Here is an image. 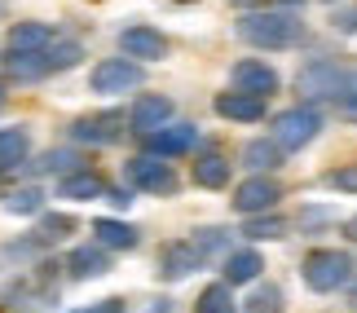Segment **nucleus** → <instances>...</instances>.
Here are the masks:
<instances>
[{"mask_svg":"<svg viewBox=\"0 0 357 313\" xmlns=\"http://www.w3.org/2000/svg\"><path fill=\"white\" fill-rule=\"evenodd\" d=\"M234 31L256 49H291L305 40V22H300L296 9H256V13H243Z\"/></svg>","mask_w":357,"mask_h":313,"instance_id":"f257e3e1","label":"nucleus"},{"mask_svg":"<svg viewBox=\"0 0 357 313\" xmlns=\"http://www.w3.org/2000/svg\"><path fill=\"white\" fill-rule=\"evenodd\" d=\"M300 274H305V287L309 291H340L353 282V256L349 252H335V247H318L305 256V265H300Z\"/></svg>","mask_w":357,"mask_h":313,"instance_id":"f03ea898","label":"nucleus"},{"mask_svg":"<svg viewBox=\"0 0 357 313\" xmlns=\"http://www.w3.org/2000/svg\"><path fill=\"white\" fill-rule=\"evenodd\" d=\"M322 132V115L313 106H291V111L273 115V142L282 151H305V146Z\"/></svg>","mask_w":357,"mask_h":313,"instance_id":"7ed1b4c3","label":"nucleus"},{"mask_svg":"<svg viewBox=\"0 0 357 313\" xmlns=\"http://www.w3.org/2000/svg\"><path fill=\"white\" fill-rule=\"evenodd\" d=\"M89 84H93V93H102V98H115V93L142 89L146 84V71H142V62H137V58H106V62L93 66Z\"/></svg>","mask_w":357,"mask_h":313,"instance_id":"20e7f679","label":"nucleus"},{"mask_svg":"<svg viewBox=\"0 0 357 313\" xmlns=\"http://www.w3.org/2000/svg\"><path fill=\"white\" fill-rule=\"evenodd\" d=\"M128 181L137 190H146V194H163V199L181 190L172 163H163V155H137V159H128Z\"/></svg>","mask_w":357,"mask_h":313,"instance_id":"39448f33","label":"nucleus"},{"mask_svg":"<svg viewBox=\"0 0 357 313\" xmlns=\"http://www.w3.org/2000/svg\"><path fill=\"white\" fill-rule=\"evenodd\" d=\"M344 75L349 71H340L335 62H326V58H318V62H309L305 71L296 75V89H300V98H309V102H322V98H340V89H344Z\"/></svg>","mask_w":357,"mask_h":313,"instance_id":"423d86ee","label":"nucleus"},{"mask_svg":"<svg viewBox=\"0 0 357 313\" xmlns=\"http://www.w3.org/2000/svg\"><path fill=\"white\" fill-rule=\"evenodd\" d=\"M278 199H282V185L273 181V176L256 172V176H247V181L234 190V212L260 216V212H273V203H278Z\"/></svg>","mask_w":357,"mask_h":313,"instance_id":"0eeeda50","label":"nucleus"},{"mask_svg":"<svg viewBox=\"0 0 357 313\" xmlns=\"http://www.w3.org/2000/svg\"><path fill=\"white\" fill-rule=\"evenodd\" d=\"M71 137L75 142H89V146H115L123 137V115L119 111H98V115H84L71 124Z\"/></svg>","mask_w":357,"mask_h":313,"instance_id":"6e6552de","label":"nucleus"},{"mask_svg":"<svg viewBox=\"0 0 357 313\" xmlns=\"http://www.w3.org/2000/svg\"><path fill=\"white\" fill-rule=\"evenodd\" d=\"M172 98H163V93H146V98H137L132 102V111H128V128L132 132H155V128H163V124H172Z\"/></svg>","mask_w":357,"mask_h":313,"instance_id":"1a4fd4ad","label":"nucleus"},{"mask_svg":"<svg viewBox=\"0 0 357 313\" xmlns=\"http://www.w3.org/2000/svg\"><path fill=\"white\" fill-rule=\"evenodd\" d=\"M119 53L137 62H159L168 53V40H163L155 26H123L119 31Z\"/></svg>","mask_w":357,"mask_h":313,"instance_id":"9d476101","label":"nucleus"},{"mask_svg":"<svg viewBox=\"0 0 357 313\" xmlns=\"http://www.w3.org/2000/svg\"><path fill=\"white\" fill-rule=\"evenodd\" d=\"M265 102L269 98H260V93H243V89H234V93H216V115L221 119H234V124H256V119H265Z\"/></svg>","mask_w":357,"mask_h":313,"instance_id":"9b49d317","label":"nucleus"},{"mask_svg":"<svg viewBox=\"0 0 357 313\" xmlns=\"http://www.w3.org/2000/svg\"><path fill=\"white\" fill-rule=\"evenodd\" d=\"M146 146H150V155H185V151H195L199 146V124H163L155 132H146Z\"/></svg>","mask_w":357,"mask_h":313,"instance_id":"f8f14e48","label":"nucleus"},{"mask_svg":"<svg viewBox=\"0 0 357 313\" xmlns=\"http://www.w3.org/2000/svg\"><path fill=\"white\" fill-rule=\"evenodd\" d=\"M229 79H234V89H243V93H260V98L278 93V71H273L269 62H260V58H243V62H234Z\"/></svg>","mask_w":357,"mask_h":313,"instance_id":"ddd939ff","label":"nucleus"},{"mask_svg":"<svg viewBox=\"0 0 357 313\" xmlns=\"http://www.w3.org/2000/svg\"><path fill=\"white\" fill-rule=\"evenodd\" d=\"M199 265H203V256H199L195 243H168V247L159 252V278H168V282L190 278Z\"/></svg>","mask_w":357,"mask_h":313,"instance_id":"4468645a","label":"nucleus"},{"mask_svg":"<svg viewBox=\"0 0 357 313\" xmlns=\"http://www.w3.org/2000/svg\"><path fill=\"white\" fill-rule=\"evenodd\" d=\"M66 269H71L75 278L111 274V247H102V243H79V247H71V256H66Z\"/></svg>","mask_w":357,"mask_h":313,"instance_id":"2eb2a0df","label":"nucleus"},{"mask_svg":"<svg viewBox=\"0 0 357 313\" xmlns=\"http://www.w3.org/2000/svg\"><path fill=\"white\" fill-rule=\"evenodd\" d=\"M5 49H18V53H49V49H53L49 22H13L9 36H5Z\"/></svg>","mask_w":357,"mask_h":313,"instance_id":"dca6fc26","label":"nucleus"},{"mask_svg":"<svg viewBox=\"0 0 357 313\" xmlns=\"http://www.w3.org/2000/svg\"><path fill=\"white\" fill-rule=\"evenodd\" d=\"M93 234H98V243H102V247H111V252H132L137 243H142L137 225L115 221V216H98V221H93Z\"/></svg>","mask_w":357,"mask_h":313,"instance_id":"f3484780","label":"nucleus"},{"mask_svg":"<svg viewBox=\"0 0 357 313\" xmlns=\"http://www.w3.org/2000/svg\"><path fill=\"white\" fill-rule=\"evenodd\" d=\"M106 185L98 172H89V168H79L71 176H62L58 181V199H75V203H89V199H106Z\"/></svg>","mask_w":357,"mask_h":313,"instance_id":"a211bd4d","label":"nucleus"},{"mask_svg":"<svg viewBox=\"0 0 357 313\" xmlns=\"http://www.w3.org/2000/svg\"><path fill=\"white\" fill-rule=\"evenodd\" d=\"M0 71L13 75V79H45V75H53L49 71V53H18V49H5Z\"/></svg>","mask_w":357,"mask_h":313,"instance_id":"6ab92c4d","label":"nucleus"},{"mask_svg":"<svg viewBox=\"0 0 357 313\" xmlns=\"http://www.w3.org/2000/svg\"><path fill=\"white\" fill-rule=\"evenodd\" d=\"M221 265H225V282H229V287H247V282H256V278H260V269H265L260 252H252V247L229 252Z\"/></svg>","mask_w":357,"mask_h":313,"instance_id":"aec40b11","label":"nucleus"},{"mask_svg":"<svg viewBox=\"0 0 357 313\" xmlns=\"http://www.w3.org/2000/svg\"><path fill=\"white\" fill-rule=\"evenodd\" d=\"M243 163L252 172H273L282 163V146L273 142V137H256V142H247L243 146Z\"/></svg>","mask_w":357,"mask_h":313,"instance_id":"412c9836","label":"nucleus"},{"mask_svg":"<svg viewBox=\"0 0 357 313\" xmlns=\"http://www.w3.org/2000/svg\"><path fill=\"white\" fill-rule=\"evenodd\" d=\"M5 212L9 216H40L45 212V194H40V185H13V190H5Z\"/></svg>","mask_w":357,"mask_h":313,"instance_id":"4be33fe9","label":"nucleus"},{"mask_svg":"<svg viewBox=\"0 0 357 313\" xmlns=\"http://www.w3.org/2000/svg\"><path fill=\"white\" fill-rule=\"evenodd\" d=\"M26 151H31V132L26 128H5L0 132V172L18 168V163L26 159Z\"/></svg>","mask_w":357,"mask_h":313,"instance_id":"5701e85b","label":"nucleus"},{"mask_svg":"<svg viewBox=\"0 0 357 313\" xmlns=\"http://www.w3.org/2000/svg\"><path fill=\"white\" fill-rule=\"evenodd\" d=\"M195 185H203V190L229 185V159L225 155H203V159H195Z\"/></svg>","mask_w":357,"mask_h":313,"instance_id":"b1692460","label":"nucleus"},{"mask_svg":"<svg viewBox=\"0 0 357 313\" xmlns=\"http://www.w3.org/2000/svg\"><path fill=\"white\" fill-rule=\"evenodd\" d=\"M190 243H195V247H199V256H203V261H212V256H221V261H225V256H229V229H195V238H190Z\"/></svg>","mask_w":357,"mask_h":313,"instance_id":"393cba45","label":"nucleus"},{"mask_svg":"<svg viewBox=\"0 0 357 313\" xmlns=\"http://www.w3.org/2000/svg\"><path fill=\"white\" fill-rule=\"evenodd\" d=\"M243 234L256 238V243H265V238H287V221H282V216H273V212H269V216L260 212V216H247Z\"/></svg>","mask_w":357,"mask_h":313,"instance_id":"a878e982","label":"nucleus"},{"mask_svg":"<svg viewBox=\"0 0 357 313\" xmlns=\"http://www.w3.org/2000/svg\"><path fill=\"white\" fill-rule=\"evenodd\" d=\"M195 313H234V296H229V282H212V287H203Z\"/></svg>","mask_w":357,"mask_h":313,"instance_id":"bb28decb","label":"nucleus"},{"mask_svg":"<svg viewBox=\"0 0 357 313\" xmlns=\"http://www.w3.org/2000/svg\"><path fill=\"white\" fill-rule=\"evenodd\" d=\"M75 229V216H66V212H45L40 216V225H36V238H45V243H58L66 238Z\"/></svg>","mask_w":357,"mask_h":313,"instance_id":"cd10ccee","label":"nucleus"},{"mask_svg":"<svg viewBox=\"0 0 357 313\" xmlns=\"http://www.w3.org/2000/svg\"><path fill=\"white\" fill-rule=\"evenodd\" d=\"M79 58H84V45H75V40H62V45L49 49V71L62 75V71H71V66H79Z\"/></svg>","mask_w":357,"mask_h":313,"instance_id":"c85d7f7f","label":"nucleus"},{"mask_svg":"<svg viewBox=\"0 0 357 313\" xmlns=\"http://www.w3.org/2000/svg\"><path fill=\"white\" fill-rule=\"evenodd\" d=\"M247 313H282V291L273 287V282H265V287L252 291V300L243 305Z\"/></svg>","mask_w":357,"mask_h":313,"instance_id":"c756f323","label":"nucleus"},{"mask_svg":"<svg viewBox=\"0 0 357 313\" xmlns=\"http://www.w3.org/2000/svg\"><path fill=\"white\" fill-rule=\"evenodd\" d=\"M36 168H45V172H62V176H71V172H79V155L75 151H49L45 159L36 163Z\"/></svg>","mask_w":357,"mask_h":313,"instance_id":"7c9ffc66","label":"nucleus"},{"mask_svg":"<svg viewBox=\"0 0 357 313\" xmlns=\"http://www.w3.org/2000/svg\"><path fill=\"white\" fill-rule=\"evenodd\" d=\"M326 185H335V190H344V194H357V163H349V168H340L326 176Z\"/></svg>","mask_w":357,"mask_h":313,"instance_id":"2f4dec72","label":"nucleus"},{"mask_svg":"<svg viewBox=\"0 0 357 313\" xmlns=\"http://www.w3.org/2000/svg\"><path fill=\"white\" fill-rule=\"evenodd\" d=\"M340 106H344L349 115H357V71H349L344 75V89H340V98H335Z\"/></svg>","mask_w":357,"mask_h":313,"instance_id":"473e14b6","label":"nucleus"},{"mask_svg":"<svg viewBox=\"0 0 357 313\" xmlns=\"http://www.w3.org/2000/svg\"><path fill=\"white\" fill-rule=\"evenodd\" d=\"M79 313H123V300H98V305H89V309H79Z\"/></svg>","mask_w":357,"mask_h":313,"instance_id":"72a5a7b5","label":"nucleus"},{"mask_svg":"<svg viewBox=\"0 0 357 313\" xmlns=\"http://www.w3.org/2000/svg\"><path fill=\"white\" fill-rule=\"evenodd\" d=\"M106 203H115V208H128V203H132V194H128V190H106Z\"/></svg>","mask_w":357,"mask_h":313,"instance_id":"f704fd0d","label":"nucleus"},{"mask_svg":"<svg viewBox=\"0 0 357 313\" xmlns=\"http://www.w3.org/2000/svg\"><path fill=\"white\" fill-rule=\"evenodd\" d=\"M335 26H340V31H357V9L340 13V18H335Z\"/></svg>","mask_w":357,"mask_h":313,"instance_id":"c9c22d12","label":"nucleus"},{"mask_svg":"<svg viewBox=\"0 0 357 313\" xmlns=\"http://www.w3.org/2000/svg\"><path fill=\"white\" fill-rule=\"evenodd\" d=\"M344 234H349V238L357 243V216H349V221H344Z\"/></svg>","mask_w":357,"mask_h":313,"instance_id":"e433bc0d","label":"nucleus"},{"mask_svg":"<svg viewBox=\"0 0 357 313\" xmlns=\"http://www.w3.org/2000/svg\"><path fill=\"white\" fill-rule=\"evenodd\" d=\"M229 5H238V9H252V5H265V0H229Z\"/></svg>","mask_w":357,"mask_h":313,"instance_id":"4c0bfd02","label":"nucleus"},{"mask_svg":"<svg viewBox=\"0 0 357 313\" xmlns=\"http://www.w3.org/2000/svg\"><path fill=\"white\" fill-rule=\"evenodd\" d=\"M273 5H282V9H296V5H305V0H273Z\"/></svg>","mask_w":357,"mask_h":313,"instance_id":"58836bf2","label":"nucleus"},{"mask_svg":"<svg viewBox=\"0 0 357 313\" xmlns=\"http://www.w3.org/2000/svg\"><path fill=\"white\" fill-rule=\"evenodd\" d=\"M5 102H9V93H5V79H0V111H5Z\"/></svg>","mask_w":357,"mask_h":313,"instance_id":"ea45409f","label":"nucleus"},{"mask_svg":"<svg viewBox=\"0 0 357 313\" xmlns=\"http://www.w3.org/2000/svg\"><path fill=\"white\" fill-rule=\"evenodd\" d=\"M353 305H357V291H353Z\"/></svg>","mask_w":357,"mask_h":313,"instance_id":"a19ab883","label":"nucleus"},{"mask_svg":"<svg viewBox=\"0 0 357 313\" xmlns=\"http://www.w3.org/2000/svg\"><path fill=\"white\" fill-rule=\"evenodd\" d=\"M0 9H5V0H0Z\"/></svg>","mask_w":357,"mask_h":313,"instance_id":"79ce46f5","label":"nucleus"}]
</instances>
